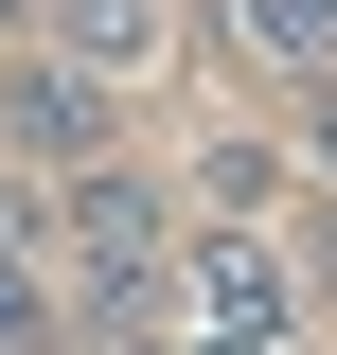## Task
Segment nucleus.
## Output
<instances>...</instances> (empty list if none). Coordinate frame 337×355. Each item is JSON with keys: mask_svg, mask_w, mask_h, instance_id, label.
Wrapping results in <instances>:
<instances>
[{"mask_svg": "<svg viewBox=\"0 0 337 355\" xmlns=\"http://www.w3.org/2000/svg\"><path fill=\"white\" fill-rule=\"evenodd\" d=\"M302 249L284 231H196V249H178V355H284L302 338Z\"/></svg>", "mask_w": 337, "mask_h": 355, "instance_id": "f257e3e1", "label": "nucleus"}, {"mask_svg": "<svg viewBox=\"0 0 337 355\" xmlns=\"http://www.w3.org/2000/svg\"><path fill=\"white\" fill-rule=\"evenodd\" d=\"M71 249H89V284H107V302H142V284L178 266V214L142 196L125 160H71Z\"/></svg>", "mask_w": 337, "mask_h": 355, "instance_id": "f03ea898", "label": "nucleus"}, {"mask_svg": "<svg viewBox=\"0 0 337 355\" xmlns=\"http://www.w3.org/2000/svg\"><path fill=\"white\" fill-rule=\"evenodd\" d=\"M36 18H53V71H89V89L160 71V0H36Z\"/></svg>", "mask_w": 337, "mask_h": 355, "instance_id": "7ed1b4c3", "label": "nucleus"}, {"mask_svg": "<svg viewBox=\"0 0 337 355\" xmlns=\"http://www.w3.org/2000/svg\"><path fill=\"white\" fill-rule=\"evenodd\" d=\"M0 125L53 142V160H89V125H107V107H89V71H0Z\"/></svg>", "mask_w": 337, "mask_h": 355, "instance_id": "20e7f679", "label": "nucleus"}, {"mask_svg": "<svg viewBox=\"0 0 337 355\" xmlns=\"http://www.w3.org/2000/svg\"><path fill=\"white\" fill-rule=\"evenodd\" d=\"M266 196H284L266 142H213V160H196V231H266Z\"/></svg>", "mask_w": 337, "mask_h": 355, "instance_id": "39448f33", "label": "nucleus"}, {"mask_svg": "<svg viewBox=\"0 0 337 355\" xmlns=\"http://www.w3.org/2000/svg\"><path fill=\"white\" fill-rule=\"evenodd\" d=\"M249 53H266V71H320V53H337V0H249Z\"/></svg>", "mask_w": 337, "mask_h": 355, "instance_id": "423d86ee", "label": "nucleus"}, {"mask_svg": "<svg viewBox=\"0 0 337 355\" xmlns=\"http://www.w3.org/2000/svg\"><path fill=\"white\" fill-rule=\"evenodd\" d=\"M0 355H53V284L36 266H0Z\"/></svg>", "mask_w": 337, "mask_h": 355, "instance_id": "0eeeda50", "label": "nucleus"}, {"mask_svg": "<svg viewBox=\"0 0 337 355\" xmlns=\"http://www.w3.org/2000/svg\"><path fill=\"white\" fill-rule=\"evenodd\" d=\"M302 302H337V214H320V231H302Z\"/></svg>", "mask_w": 337, "mask_h": 355, "instance_id": "6e6552de", "label": "nucleus"}, {"mask_svg": "<svg viewBox=\"0 0 337 355\" xmlns=\"http://www.w3.org/2000/svg\"><path fill=\"white\" fill-rule=\"evenodd\" d=\"M18 18H36V0H0V36H18Z\"/></svg>", "mask_w": 337, "mask_h": 355, "instance_id": "1a4fd4ad", "label": "nucleus"}]
</instances>
